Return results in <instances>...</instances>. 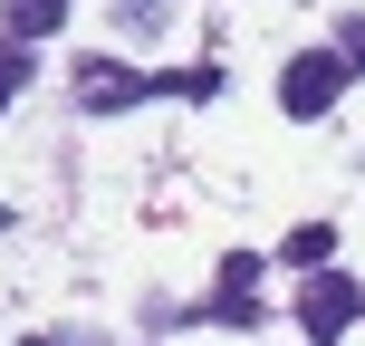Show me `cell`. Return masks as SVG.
<instances>
[{
    "label": "cell",
    "instance_id": "obj_1",
    "mask_svg": "<svg viewBox=\"0 0 365 346\" xmlns=\"http://www.w3.org/2000/svg\"><path fill=\"white\" fill-rule=\"evenodd\" d=\"M336 87H346V58L336 49H298L289 68H279V106H289L298 126H317V116L336 106Z\"/></svg>",
    "mask_w": 365,
    "mask_h": 346
},
{
    "label": "cell",
    "instance_id": "obj_2",
    "mask_svg": "<svg viewBox=\"0 0 365 346\" xmlns=\"http://www.w3.org/2000/svg\"><path fill=\"white\" fill-rule=\"evenodd\" d=\"M365 317V289L346 270H317V279H298V327H308V346H327V337H346Z\"/></svg>",
    "mask_w": 365,
    "mask_h": 346
},
{
    "label": "cell",
    "instance_id": "obj_3",
    "mask_svg": "<svg viewBox=\"0 0 365 346\" xmlns=\"http://www.w3.org/2000/svg\"><path fill=\"white\" fill-rule=\"evenodd\" d=\"M145 96H154V77H145V68H115V58H87V68H77V106H87V116L145 106Z\"/></svg>",
    "mask_w": 365,
    "mask_h": 346
},
{
    "label": "cell",
    "instance_id": "obj_4",
    "mask_svg": "<svg viewBox=\"0 0 365 346\" xmlns=\"http://www.w3.org/2000/svg\"><path fill=\"white\" fill-rule=\"evenodd\" d=\"M0 29L29 49V39H48V29H68V0H0Z\"/></svg>",
    "mask_w": 365,
    "mask_h": 346
},
{
    "label": "cell",
    "instance_id": "obj_5",
    "mask_svg": "<svg viewBox=\"0 0 365 346\" xmlns=\"http://www.w3.org/2000/svg\"><path fill=\"white\" fill-rule=\"evenodd\" d=\"M327 250H336V231H327V221H298V231H289V250H279V260H289V270H317Z\"/></svg>",
    "mask_w": 365,
    "mask_h": 346
},
{
    "label": "cell",
    "instance_id": "obj_6",
    "mask_svg": "<svg viewBox=\"0 0 365 346\" xmlns=\"http://www.w3.org/2000/svg\"><path fill=\"white\" fill-rule=\"evenodd\" d=\"M29 68H38V58H29V49H19V39H0V106H10V96H19V87H29Z\"/></svg>",
    "mask_w": 365,
    "mask_h": 346
},
{
    "label": "cell",
    "instance_id": "obj_7",
    "mask_svg": "<svg viewBox=\"0 0 365 346\" xmlns=\"http://www.w3.org/2000/svg\"><path fill=\"white\" fill-rule=\"evenodd\" d=\"M212 317L221 327H259V298L250 289H212Z\"/></svg>",
    "mask_w": 365,
    "mask_h": 346
},
{
    "label": "cell",
    "instance_id": "obj_8",
    "mask_svg": "<svg viewBox=\"0 0 365 346\" xmlns=\"http://www.w3.org/2000/svg\"><path fill=\"white\" fill-rule=\"evenodd\" d=\"M336 58H346V68H365V19H346V29H336Z\"/></svg>",
    "mask_w": 365,
    "mask_h": 346
},
{
    "label": "cell",
    "instance_id": "obj_9",
    "mask_svg": "<svg viewBox=\"0 0 365 346\" xmlns=\"http://www.w3.org/2000/svg\"><path fill=\"white\" fill-rule=\"evenodd\" d=\"M29 346H68V337H29Z\"/></svg>",
    "mask_w": 365,
    "mask_h": 346
},
{
    "label": "cell",
    "instance_id": "obj_10",
    "mask_svg": "<svg viewBox=\"0 0 365 346\" xmlns=\"http://www.w3.org/2000/svg\"><path fill=\"white\" fill-rule=\"evenodd\" d=\"M0 231H10V212H0Z\"/></svg>",
    "mask_w": 365,
    "mask_h": 346
}]
</instances>
